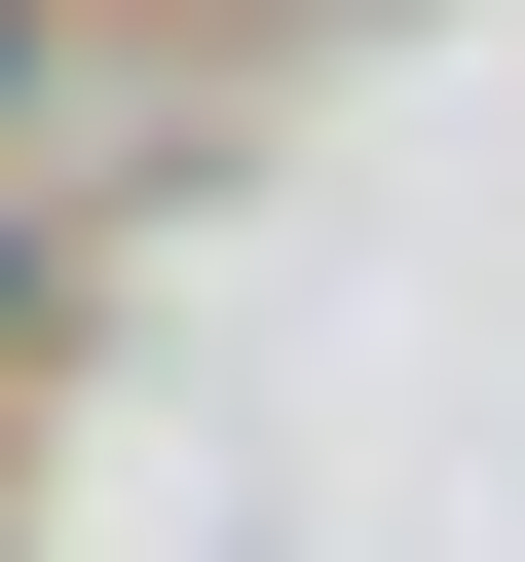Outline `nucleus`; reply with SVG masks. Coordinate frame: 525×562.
<instances>
[{
	"label": "nucleus",
	"mask_w": 525,
	"mask_h": 562,
	"mask_svg": "<svg viewBox=\"0 0 525 562\" xmlns=\"http://www.w3.org/2000/svg\"><path fill=\"white\" fill-rule=\"evenodd\" d=\"M0 113H38V0H0Z\"/></svg>",
	"instance_id": "f257e3e1"
},
{
	"label": "nucleus",
	"mask_w": 525,
	"mask_h": 562,
	"mask_svg": "<svg viewBox=\"0 0 525 562\" xmlns=\"http://www.w3.org/2000/svg\"><path fill=\"white\" fill-rule=\"evenodd\" d=\"M0 338H38V225H0Z\"/></svg>",
	"instance_id": "f03ea898"
}]
</instances>
